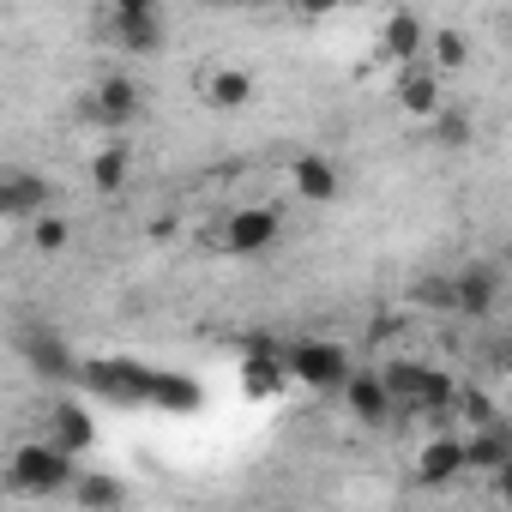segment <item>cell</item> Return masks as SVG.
Here are the masks:
<instances>
[{
	"label": "cell",
	"instance_id": "18",
	"mask_svg": "<svg viewBox=\"0 0 512 512\" xmlns=\"http://www.w3.org/2000/svg\"><path fill=\"white\" fill-rule=\"evenodd\" d=\"M127 175H133V151H127V145H97V157H91V187H97V193H121Z\"/></svg>",
	"mask_w": 512,
	"mask_h": 512
},
{
	"label": "cell",
	"instance_id": "8",
	"mask_svg": "<svg viewBox=\"0 0 512 512\" xmlns=\"http://www.w3.org/2000/svg\"><path fill=\"white\" fill-rule=\"evenodd\" d=\"M338 398H344V410H350L362 428H386V422H392V410H398V404H392V392H386V380H380V374H368V368H356V374H350V386H344Z\"/></svg>",
	"mask_w": 512,
	"mask_h": 512
},
{
	"label": "cell",
	"instance_id": "17",
	"mask_svg": "<svg viewBox=\"0 0 512 512\" xmlns=\"http://www.w3.org/2000/svg\"><path fill=\"white\" fill-rule=\"evenodd\" d=\"M380 380H386L392 404H416V410H422V398H428V380H434V368H422V362H386V368H380Z\"/></svg>",
	"mask_w": 512,
	"mask_h": 512
},
{
	"label": "cell",
	"instance_id": "9",
	"mask_svg": "<svg viewBox=\"0 0 512 512\" xmlns=\"http://www.w3.org/2000/svg\"><path fill=\"white\" fill-rule=\"evenodd\" d=\"M49 181L43 175H31V169H13V175H0V211L7 217H49Z\"/></svg>",
	"mask_w": 512,
	"mask_h": 512
},
{
	"label": "cell",
	"instance_id": "24",
	"mask_svg": "<svg viewBox=\"0 0 512 512\" xmlns=\"http://www.w3.org/2000/svg\"><path fill=\"white\" fill-rule=\"evenodd\" d=\"M67 241H73V223H67V217H55V211H49V217H37V223H31V247H37V253H61Z\"/></svg>",
	"mask_w": 512,
	"mask_h": 512
},
{
	"label": "cell",
	"instance_id": "15",
	"mask_svg": "<svg viewBox=\"0 0 512 512\" xmlns=\"http://www.w3.org/2000/svg\"><path fill=\"white\" fill-rule=\"evenodd\" d=\"M452 284H458V314H464V320L494 314V302H500V272H488V266H464Z\"/></svg>",
	"mask_w": 512,
	"mask_h": 512
},
{
	"label": "cell",
	"instance_id": "12",
	"mask_svg": "<svg viewBox=\"0 0 512 512\" xmlns=\"http://www.w3.org/2000/svg\"><path fill=\"white\" fill-rule=\"evenodd\" d=\"M398 109H404L410 121H422V127H434V115L446 109V97H440V73H428V67H416V73H404V79H398Z\"/></svg>",
	"mask_w": 512,
	"mask_h": 512
},
{
	"label": "cell",
	"instance_id": "3",
	"mask_svg": "<svg viewBox=\"0 0 512 512\" xmlns=\"http://www.w3.org/2000/svg\"><path fill=\"white\" fill-rule=\"evenodd\" d=\"M109 31H115V43L127 55H163V37H169L157 0H121V7L109 13Z\"/></svg>",
	"mask_w": 512,
	"mask_h": 512
},
{
	"label": "cell",
	"instance_id": "2",
	"mask_svg": "<svg viewBox=\"0 0 512 512\" xmlns=\"http://www.w3.org/2000/svg\"><path fill=\"white\" fill-rule=\"evenodd\" d=\"M284 368L296 374V386H314V392H344L350 386V356H344V344H332V338H302V344H290L284 350Z\"/></svg>",
	"mask_w": 512,
	"mask_h": 512
},
{
	"label": "cell",
	"instance_id": "5",
	"mask_svg": "<svg viewBox=\"0 0 512 512\" xmlns=\"http://www.w3.org/2000/svg\"><path fill=\"white\" fill-rule=\"evenodd\" d=\"M290 193H296L302 205H338V199H344V169H338L332 157H320V151H302V157L290 163Z\"/></svg>",
	"mask_w": 512,
	"mask_h": 512
},
{
	"label": "cell",
	"instance_id": "25",
	"mask_svg": "<svg viewBox=\"0 0 512 512\" xmlns=\"http://www.w3.org/2000/svg\"><path fill=\"white\" fill-rule=\"evenodd\" d=\"M494 488H500V500H506V512H512V470H506V476H494Z\"/></svg>",
	"mask_w": 512,
	"mask_h": 512
},
{
	"label": "cell",
	"instance_id": "26",
	"mask_svg": "<svg viewBox=\"0 0 512 512\" xmlns=\"http://www.w3.org/2000/svg\"><path fill=\"white\" fill-rule=\"evenodd\" d=\"M500 37H506V43H512V13H506V19H500Z\"/></svg>",
	"mask_w": 512,
	"mask_h": 512
},
{
	"label": "cell",
	"instance_id": "6",
	"mask_svg": "<svg viewBox=\"0 0 512 512\" xmlns=\"http://www.w3.org/2000/svg\"><path fill=\"white\" fill-rule=\"evenodd\" d=\"M458 476H470L464 434H428L422 452H416V482H422V488H452Z\"/></svg>",
	"mask_w": 512,
	"mask_h": 512
},
{
	"label": "cell",
	"instance_id": "7",
	"mask_svg": "<svg viewBox=\"0 0 512 512\" xmlns=\"http://www.w3.org/2000/svg\"><path fill=\"white\" fill-rule=\"evenodd\" d=\"M278 211L272 205H241L229 223H223V247L229 253H241V260H253V253H266L272 241H278Z\"/></svg>",
	"mask_w": 512,
	"mask_h": 512
},
{
	"label": "cell",
	"instance_id": "22",
	"mask_svg": "<svg viewBox=\"0 0 512 512\" xmlns=\"http://www.w3.org/2000/svg\"><path fill=\"white\" fill-rule=\"evenodd\" d=\"M452 410H458V422H464V434H482V428H500V422H494V404H488V392H476V386H464Z\"/></svg>",
	"mask_w": 512,
	"mask_h": 512
},
{
	"label": "cell",
	"instance_id": "14",
	"mask_svg": "<svg viewBox=\"0 0 512 512\" xmlns=\"http://www.w3.org/2000/svg\"><path fill=\"white\" fill-rule=\"evenodd\" d=\"M464 458H470V476H506L512 470V434L506 428L464 434Z\"/></svg>",
	"mask_w": 512,
	"mask_h": 512
},
{
	"label": "cell",
	"instance_id": "23",
	"mask_svg": "<svg viewBox=\"0 0 512 512\" xmlns=\"http://www.w3.org/2000/svg\"><path fill=\"white\" fill-rule=\"evenodd\" d=\"M410 296H416L422 308H440V314H458V284H452V278H440V272H434V278H416V290H410Z\"/></svg>",
	"mask_w": 512,
	"mask_h": 512
},
{
	"label": "cell",
	"instance_id": "11",
	"mask_svg": "<svg viewBox=\"0 0 512 512\" xmlns=\"http://www.w3.org/2000/svg\"><path fill=\"white\" fill-rule=\"evenodd\" d=\"M199 97L211 109H247L253 103V73L247 67H205L199 73Z\"/></svg>",
	"mask_w": 512,
	"mask_h": 512
},
{
	"label": "cell",
	"instance_id": "16",
	"mask_svg": "<svg viewBox=\"0 0 512 512\" xmlns=\"http://www.w3.org/2000/svg\"><path fill=\"white\" fill-rule=\"evenodd\" d=\"M49 440H55L61 452H73V458H79V452L97 440V422H91L79 404H55V410H49Z\"/></svg>",
	"mask_w": 512,
	"mask_h": 512
},
{
	"label": "cell",
	"instance_id": "27",
	"mask_svg": "<svg viewBox=\"0 0 512 512\" xmlns=\"http://www.w3.org/2000/svg\"><path fill=\"white\" fill-rule=\"evenodd\" d=\"M506 266H512V241H506Z\"/></svg>",
	"mask_w": 512,
	"mask_h": 512
},
{
	"label": "cell",
	"instance_id": "4",
	"mask_svg": "<svg viewBox=\"0 0 512 512\" xmlns=\"http://www.w3.org/2000/svg\"><path fill=\"white\" fill-rule=\"evenodd\" d=\"M91 121L97 127H133L139 115H145V91L127 79V73H103L97 85H91Z\"/></svg>",
	"mask_w": 512,
	"mask_h": 512
},
{
	"label": "cell",
	"instance_id": "19",
	"mask_svg": "<svg viewBox=\"0 0 512 512\" xmlns=\"http://www.w3.org/2000/svg\"><path fill=\"white\" fill-rule=\"evenodd\" d=\"M73 500H79L85 512H121V506H127V488H121L115 476H103V470H85L79 488H73Z\"/></svg>",
	"mask_w": 512,
	"mask_h": 512
},
{
	"label": "cell",
	"instance_id": "1",
	"mask_svg": "<svg viewBox=\"0 0 512 512\" xmlns=\"http://www.w3.org/2000/svg\"><path fill=\"white\" fill-rule=\"evenodd\" d=\"M79 476H85V470H79L73 452H61L55 440H25V446H13V458H7L13 494H31V500H43V494H73Z\"/></svg>",
	"mask_w": 512,
	"mask_h": 512
},
{
	"label": "cell",
	"instance_id": "13",
	"mask_svg": "<svg viewBox=\"0 0 512 512\" xmlns=\"http://www.w3.org/2000/svg\"><path fill=\"white\" fill-rule=\"evenodd\" d=\"M25 362L49 380V386H67L73 380V350L61 332H25Z\"/></svg>",
	"mask_w": 512,
	"mask_h": 512
},
{
	"label": "cell",
	"instance_id": "20",
	"mask_svg": "<svg viewBox=\"0 0 512 512\" xmlns=\"http://www.w3.org/2000/svg\"><path fill=\"white\" fill-rule=\"evenodd\" d=\"M464 61H470V37L452 31V25H434V37H428V73H458Z\"/></svg>",
	"mask_w": 512,
	"mask_h": 512
},
{
	"label": "cell",
	"instance_id": "21",
	"mask_svg": "<svg viewBox=\"0 0 512 512\" xmlns=\"http://www.w3.org/2000/svg\"><path fill=\"white\" fill-rule=\"evenodd\" d=\"M428 139H434L440 151H464V145H470V115H464L458 103H446V109L434 115V127H428Z\"/></svg>",
	"mask_w": 512,
	"mask_h": 512
},
{
	"label": "cell",
	"instance_id": "10",
	"mask_svg": "<svg viewBox=\"0 0 512 512\" xmlns=\"http://www.w3.org/2000/svg\"><path fill=\"white\" fill-rule=\"evenodd\" d=\"M428 25H422V13H410V7H398V13H386V25H380V55L386 61H416V55H428Z\"/></svg>",
	"mask_w": 512,
	"mask_h": 512
}]
</instances>
